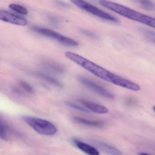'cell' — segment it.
Listing matches in <instances>:
<instances>
[{
	"mask_svg": "<svg viewBox=\"0 0 155 155\" xmlns=\"http://www.w3.org/2000/svg\"><path fill=\"white\" fill-rule=\"evenodd\" d=\"M100 4L102 7L112 11L121 16L138 21L155 29V19L147 15L135 11L129 8L115 2L101 0Z\"/></svg>",
	"mask_w": 155,
	"mask_h": 155,
	"instance_id": "obj_1",
	"label": "cell"
},
{
	"mask_svg": "<svg viewBox=\"0 0 155 155\" xmlns=\"http://www.w3.org/2000/svg\"><path fill=\"white\" fill-rule=\"evenodd\" d=\"M65 55L69 59L87 70L96 77L105 81L110 82L113 73L107 70L74 52L67 51L65 52Z\"/></svg>",
	"mask_w": 155,
	"mask_h": 155,
	"instance_id": "obj_2",
	"label": "cell"
},
{
	"mask_svg": "<svg viewBox=\"0 0 155 155\" xmlns=\"http://www.w3.org/2000/svg\"><path fill=\"white\" fill-rule=\"evenodd\" d=\"M22 119L25 123L39 134L52 136L58 131L55 125L46 120L27 116L23 117Z\"/></svg>",
	"mask_w": 155,
	"mask_h": 155,
	"instance_id": "obj_3",
	"label": "cell"
},
{
	"mask_svg": "<svg viewBox=\"0 0 155 155\" xmlns=\"http://www.w3.org/2000/svg\"><path fill=\"white\" fill-rule=\"evenodd\" d=\"M70 1L80 8L102 19L114 22L118 21L117 19L115 17L86 2L84 0H70Z\"/></svg>",
	"mask_w": 155,
	"mask_h": 155,
	"instance_id": "obj_4",
	"label": "cell"
},
{
	"mask_svg": "<svg viewBox=\"0 0 155 155\" xmlns=\"http://www.w3.org/2000/svg\"><path fill=\"white\" fill-rule=\"evenodd\" d=\"M33 30L41 35L54 39L61 43V44H64L66 46L76 47L78 45V42L75 41L69 38L64 37V36H62L53 31L51 30L43 28H38V27H34L33 28Z\"/></svg>",
	"mask_w": 155,
	"mask_h": 155,
	"instance_id": "obj_5",
	"label": "cell"
},
{
	"mask_svg": "<svg viewBox=\"0 0 155 155\" xmlns=\"http://www.w3.org/2000/svg\"><path fill=\"white\" fill-rule=\"evenodd\" d=\"M78 79L81 84L91 89L92 90L94 91L99 95L110 99H113L115 97L114 95L111 92H110L103 87L98 85L97 83L90 80L88 79L81 77L79 78Z\"/></svg>",
	"mask_w": 155,
	"mask_h": 155,
	"instance_id": "obj_6",
	"label": "cell"
},
{
	"mask_svg": "<svg viewBox=\"0 0 155 155\" xmlns=\"http://www.w3.org/2000/svg\"><path fill=\"white\" fill-rule=\"evenodd\" d=\"M88 141L92 144L91 145L96 148L104 153L113 155H120L122 154L120 150L117 148L101 140L96 139L90 138L88 140Z\"/></svg>",
	"mask_w": 155,
	"mask_h": 155,
	"instance_id": "obj_7",
	"label": "cell"
},
{
	"mask_svg": "<svg viewBox=\"0 0 155 155\" xmlns=\"http://www.w3.org/2000/svg\"><path fill=\"white\" fill-rule=\"evenodd\" d=\"M110 83L134 91L140 90V87L137 84L114 73L112 74Z\"/></svg>",
	"mask_w": 155,
	"mask_h": 155,
	"instance_id": "obj_8",
	"label": "cell"
},
{
	"mask_svg": "<svg viewBox=\"0 0 155 155\" xmlns=\"http://www.w3.org/2000/svg\"><path fill=\"white\" fill-rule=\"evenodd\" d=\"M0 19L2 21L18 26H25L28 24V21L24 18L2 10L0 11Z\"/></svg>",
	"mask_w": 155,
	"mask_h": 155,
	"instance_id": "obj_9",
	"label": "cell"
},
{
	"mask_svg": "<svg viewBox=\"0 0 155 155\" xmlns=\"http://www.w3.org/2000/svg\"><path fill=\"white\" fill-rule=\"evenodd\" d=\"M79 101L80 103L92 112L98 114H107L109 112L108 109L106 107L100 104H97L85 99H80Z\"/></svg>",
	"mask_w": 155,
	"mask_h": 155,
	"instance_id": "obj_10",
	"label": "cell"
},
{
	"mask_svg": "<svg viewBox=\"0 0 155 155\" xmlns=\"http://www.w3.org/2000/svg\"><path fill=\"white\" fill-rule=\"evenodd\" d=\"M72 141L75 146L80 150L90 155H98L100 153L98 150L92 145H89L76 139H72Z\"/></svg>",
	"mask_w": 155,
	"mask_h": 155,
	"instance_id": "obj_11",
	"label": "cell"
},
{
	"mask_svg": "<svg viewBox=\"0 0 155 155\" xmlns=\"http://www.w3.org/2000/svg\"><path fill=\"white\" fill-rule=\"evenodd\" d=\"M34 74L38 78L44 80L45 81H47L48 83H50L56 87H62V85L60 81L53 78V77H51L49 75H47L43 72H38V71L35 72Z\"/></svg>",
	"mask_w": 155,
	"mask_h": 155,
	"instance_id": "obj_12",
	"label": "cell"
},
{
	"mask_svg": "<svg viewBox=\"0 0 155 155\" xmlns=\"http://www.w3.org/2000/svg\"><path fill=\"white\" fill-rule=\"evenodd\" d=\"M73 119L75 121L78 123H81L83 125L90 126L93 127H100L103 125V123L99 121H94V120H89L80 117H74Z\"/></svg>",
	"mask_w": 155,
	"mask_h": 155,
	"instance_id": "obj_13",
	"label": "cell"
},
{
	"mask_svg": "<svg viewBox=\"0 0 155 155\" xmlns=\"http://www.w3.org/2000/svg\"><path fill=\"white\" fill-rule=\"evenodd\" d=\"M140 7L147 10L152 11L155 9V5L150 0H133Z\"/></svg>",
	"mask_w": 155,
	"mask_h": 155,
	"instance_id": "obj_14",
	"label": "cell"
},
{
	"mask_svg": "<svg viewBox=\"0 0 155 155\" xmlns=\"http://www.w3.org/2000/svg\"><path fill=\"white\" fill-rule=\"evenodd\" d=\"M10 8L19 14L27 15L28 13V10L22 6L17 4H11L9 6Z\"/></svg>",
	"mask_w": 155,
	"mask_h": 155,
	"instance_id": "obj_15",
	"label": "cell"
},
{
	"mask_svg": "<svg viewBox=\"0 0 155 155\" xmlns=\"http://www.w3.org/2000/svg\"><path fill=\"white\" fill-rule=\"evenodd\" d=\"M46 66L48 68L54 72L62 73L64 71L63 68H62L61 66L58 65V64H55V63H48L46 64Z\"/></svg>",
	"mask_w": 155,
	"mask_h": 155,
	"instance_id": "obj_16",
	"label": "cell"
},
{
	"mask_svg": "<svg viewBox=\"0 0 155 155\" xmlns=\"http://www.w3.org/2000/svg\"><path fill=\"white\" fill-rule=\"evenodd\" d=\"M66 105L68 106L69 107L75 109L77 110H79V111H81V112H84L86 113H90V111L89 110H87V109L83 107L80 106V105H78V104H75V103H72L70 101H67L66 102Z\"/></svg>",
	"mask_w": 155,
	"mask_h": 155,
	"instance_id": "obj_17",
	"label": "cell"
},
{
	"mask_svg": "<svg viewBox=\"0 0 155 155\" xmlns=\"http://www.w3.org/2000/svg\"><path fill=\"white\" fill-rule=\"evenodd\" d=\"M7 127L6 125L3 124L2 120L0 124V137L4 140H8V137L7 134Z\"/></svg>",
	"mask_w": 155,
	"mask_h": 155,
	"instance_id": "obj_18",
	"label": "cell"
},
{
	"mask_svg": "<svg viewBox=\"0 0 155 155\" xmlns=\"http://www.w3.org/2000/svg\"><path fill=\"white\" fill-rule=\"evenodd\" d=\"M21 86L27 92L30 93H32L33 92V88L26 81H21L20 82Z\"/></svg>",
	"mask_w": 155,
	"mask_h": 155,
	"instance_id": "obj_19",
	"label": "cell"
},
{
	"mask_svg": "<svg viewBox=\"0 0 155 155\" xmlns=\"http://www.w3.org/2000/svg\"><path fill=\"white\" fill-rule=\"evenodd\" d=\"M142 32L150 39L155 42V33L147 30H142Z\"/></svg>",
	"mask_w": 155,
	"mask_h": 155,
	"instance_id": "obj_20",
	"label": "cell"
},
{
	"mask_svg": "<svg viewBox=\"0 0 155 155\" xmlns=\"http://www.w3.org/2000/svg\"><path fill=\"white\" fill-rule=\"evenodd\" d=\"M12 91L16 94H19V95H22V92L20 90L17 89V88H14L12 89Z\"/></svg>",
	"mask_w": 155,
	"mask_h": 155,
	"instance_id": "obj_21",
	"label": "cell"
},
{
	"mask_svg": "<svg viewBox=\"0 0 155 155\" xmlns=\"http://www.w3.org/2000/svg\"><path fill=\"white\" fill-rule=\"evenodd\" d=\"M139 154H140V155H144V154H146V155H147V154H148L147 153H139Z\"/></svg>",
	"mask_w": 155,
	"mask_h": 155,
	"instance_id": "obj_22",
	"label": "cell"
},
{
	"mask_svg": "<svg viewBox=\"0 0 155 155\" xmlns=\"http://www.w3.org/2000/svg\"><path fill=\"white\" fill-rule=\"evenodd\" d=\"M153 110H154V111L155 112V106L153 107Z\"/></svg>",
	"mask_w": 155,
	"mask_h": 155,
	"instance_id": "obj_23",
	"label": "cell"
}]
</instances>
